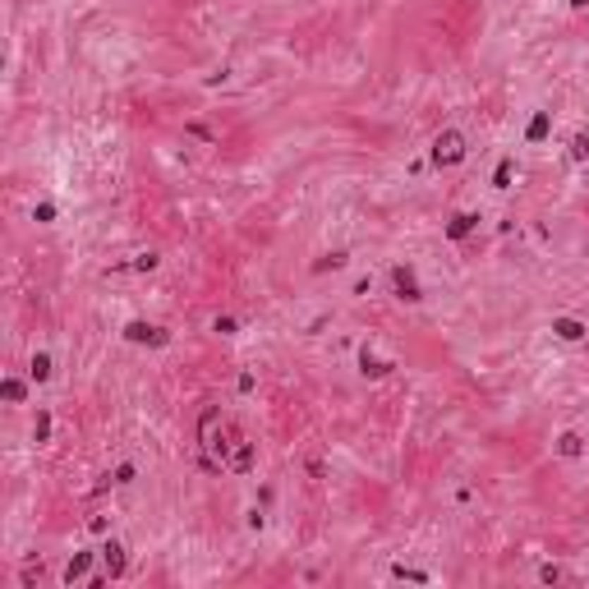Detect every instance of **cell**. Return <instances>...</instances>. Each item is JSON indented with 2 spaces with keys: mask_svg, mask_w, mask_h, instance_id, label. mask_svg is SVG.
I'll list each match as a JSON object with an SVG mask.
<instances>
[{
  "mask_svg": "<svg viewBox=\"0 0 589 589\" xmlns=\"http://www.w3.org/2000/svg\"><path fill=\"white\" fill-rule=\"evenodd\" d=\"M235 433H240V428H235V424H226L217 406H207V410H203V419H198V447H203V470H212V474H217V470H226V456H231Z\"/></svg>",
  "mask_w": 589,
  "mask_h": 589,
  "instance_id": "1",
  "label": "cell"
},
{
  "mask_svg": "<svg viewBox=\"0 0 589 589\" xmlns=\"http://www.w3.org/2000/svg\"><path fill=\"white\" fill-rule=\"evenodd\" d=\"M465 152H470V143H465L461 129H442V134L433 138V166H442V171L461 166V162H465Z\"/></svg>",
  "mask_w": 589,
  "mask_h": 589,
  "instance_id": "2",
  "label": "cell"
},
{
  "mask_svg": "<svg viewBox=\"0 0 589 589\" xmlns=\"http://www.w3.org/2000/svg\"><path fill=\"white\" fill-rule=\"evenodd\" d=\"M125 341H134V346H152V350H162V346H171V332L166 327H157V322H129L125 327Z\"/></svg>",
  "mask_w": 589,
  "mask_h": 589,
  "instance_id": "3",
  "label": "cell"
},
{
  "mask_svg": "<svg viewBox=\"0 0 589 589\" xmlns=\"http://www.w3.org/2000/svg\"><path fill=\"white\" fill-rule=\"evenodd\" d=\"M253 461H258L253 442H249L244 433H235V442H231V456H226V470H231V474H253Z\"/></svg>",
  "mask_w": 589,
  "mask_h": 589,
  "instance_id": "4",
  "label": "cell"
},
{
  "mask_svg": "<svg viewBox=\"0 0 589 589\" xmlns=\"http://www.w3.org/2000/svg\"><path fill=\"white\" fill-rule=\"evenodd\" d=\"M391 290H396V300H406V304H419L424 300V290H419V277H415V267H391Z\"/></svg>",
  "mask_w": 589,
  "mask_h": 589,
  "instance_id": "5",
  "label": "cell"
},
{
  "mask_svg": "<svg viewBox=\"0 0 589 589\" xmlns=\"http://www.w3.org/2000/svg\"><path fill=\"white\" fill-rule=\"evenodd\" d=\"M97 552H102V566H107V576H111V580H120V576L129 571V552H125V543L107 539V543H102Z\"/></svg>",
  "mask_w": 589,
  "mask_h": 589,
  "instance_id": "6",
  "label": "cell"
},
{
  "mask_svg": "<svg viewBox=\"0 0 589 589\" xmlns=\"http://www.w3.org/2000/svg\"><path fill=\"white\" fill-rule=\"evenodd\" d=\"M92 557H97L92 548H78L74 557L65 561V585H78V580H87V571H92Z\"/></svg>",
  "mask_w": 589,
  "mask_h": 589,
  "instance_id": "7",
  "label": "cell"
},
{
  "mask_svg": "<svg viewBox=\"0 0 589 589\" xmlns=\"http://www.w3.org/2000/svg\"><path fill=\"white\" fill-rule=\"evenodd\" d=\"M391 368H396V364H387V359H377L373 355V350H359V373H364V377H373V382H377V377H387V373H391Z\"/></svg>",
  "mask_w": 589,
  "mask_h": 589,
  "instance_id": "8",
  "label": "cell"
},
{
  "mask_svg": "<svg viewBox=\"0 0 589 589\" xmlns=\"http://www.w3.org/2000/svg\"><path fill=\"white\" fill-rule=\"evenodd\" d=\"M552 336H561V341H585L589 327H585L580 318H552Z\"/></svg>",
  "mask_w": 589,
  "mask_h": 589,
  "instance_id": "9",
  "label": "cell"
},
{
  "mask_svg": "<svg viewBox=\"0 0 589 589\" xmlns=\"http://www.w3.org/2000/svg\"><path fill=\"white\" fill-rule=\"evenodd\" d=\"M474 226H479V217H474V212H456L451 221H447V240H465Z\"/></svg>",
  "mask_w": 589,
  "mask_h": 589,
  "instance_id": "10",
  "label": "cell"
},
{
  "mask_svg": "<svg viewBox=\"0 0 589 589\" xmlns=\"http://www.w3.org/2000/svg\"><path fill=\"white\" fill-rule=\"evenodd\" d=\"M557 456H561V461H580V456H585V437H580V433H561L557 437Z\"/></svg>",
  "mask_w": 589,
  "mask_h": 589,
  "instance_id": "11",
  "label": "cell"
},
{
  "mask_svg": "<svg viewBox=\"0 0 589 589\" xmlns=\"http://www.w3.org/2000/svg\"><path fill=\"white\" fill-rule=\"evenodd\" d=\"M548 129H552V116H548V111H534L530 129H525V143H543V138H548Z\"/></svg>",
  "mask_w": 589,
  "mask_h": 589,
  "instance_id": "12",
  "label": "cell"
},
{
  "mask_svg": "<svg viewBox=\"0 0 589 589\" xmlns=\"http://www.w3.org/2000/svg\"><path fill=\"white\" fill-rule=\"evenodd\" d=\"M28 377H32V382H47V377H51V355H47V350H37V355H32Z\"/></svg>",
  "mask_w": 589,
  "mask_h": 589,
  "instance_id": "13",
  "label": "cell"
},
{
  "mask_svg": "<svg viewBox=\"0 0 589 589\" xmlns=\"http://www.w3.org/2000/svg\"><path fill=\"white\" fill-rule=\"evenodd\" d=\"M0 396L10 401V406H19V401H23V396H28V387H23V382H19V377H5V382H0Z\"/></svg>",
  "mask_w": 589,
  "mask_h": 589,
  "instance_id": "14",
  "label": "cell"
},
{
  "mask_svg": "<svg viewBox=\"0 0 589 589\" xmlns=\"http://www.w3.org/2000/svg\"><path fill=\"white\" fill-rule=\"evenodd\" d=\"M511 157H502V162H497V171H493V189H511Z\"/></svg>",
  "mask_w": 589,
  "mask_h": 589,
  "instance_id": "15",
  "label": "cell"
},
{
  "mask_svg": "<svg viewBox=\"0 0 589 589\" xmlns=\"http://www.w3.org/2000/svg\"><path fill=\"white\" fill-rule=\"evenodd\" d=\"M391 580H415V585H428V571H415V566H391Z\"/></svg>",
  "mask_w": 589,
  "mask_h": 589,
  "instance_id": "16",
  "label": "cell"
},
{
  "mask_svg": "<svg viewBox=\"0 0 589 589\" xmlns=\"http://www.w3.org/2000/svg\"><path fill=\"white\" fill-rule=\"evenodd\" d=\"M571 157H576V162H589V134H576V138H571Z\"/></svg>",
  "mask_w": 589,
  "mask_h": 589,
  "instance_id": "17",
  "label": "cell"
},
{
  "mask_svg": "<svg viewBox=\"0 0 589 589\" xmlns=\"http://www.w3.org/2000/svg\"><path fill=\"white\" fill-rule=\"evenodd\" d=\"M327 267H346V253H327V258L313 262V272H327Z\"/></svg>",
  "mask_w": 589,
  "mask_h": 589,
  "instance_id": "18",
  "label": "cell"
},
{
  "mask_svg": "<svg viewBox=\"0 0 589 589\" xmlns=\"http://www.w3.org/2000/svg\"><path fill=\"white\" fill-rule=\"evenodd\" d=\"M47 433H51V415L42 410V415H37V424H32V437H37V442H47Z\"/></svg>",
  "mask_w": 589,
  "mask_h": 589,
  "instance_id": "19",
  "label": "cell"
},
{
  "mask_svg": "<svg viewBox=\"0 0 589 589\" xmlns=\"http://www.w3.org/2000/svg\"><path fill=\"white\" fill-rule=\"evenodd\" d=\"M539 580H543V585H561V566H552V561H548V566H539Z\"/></svg>",
  "mask_w": 589,
  "mask_h": 589,
  "instance_id": "20",
  "label": "cell"
},
{
  "mask_svg": "<svg viewBox=\"0 0 589 589\" xmlns=\"http://www.w3.org/2000/svg\"><path fill=\"white\" fill-rule=\"evenodd\" d=\"M129 267H134V272H152V267H157V253H138Z\"/></svg>",
  "mask_w": 589,
  "mask_h": 589,
  "instance_id": "21",
  "label": "cell"
},
{
  "mask_svg": "<svg viewBox=\"0 0 589 589\" xmlns=\"http://www.w3.org/2000/svg\"><path fill=\"white\" fill-rule=\"evenodd\" d=\"M111 483H134V465H116V474H111Z\"/></svg>",
  "mask_w": 589,
  "mask_h": 589,
  "instance_id": "22",
  "label": "cell"
},
{
  "mask_svg": "<svg viewBox=\"0 0 589 589\" xmlns=\"http://www.w3.org/2000/svg\"><path fill=\"white\" fill-rule=\"evenodd\" d=\"M212 332H221V336H235V332H240V322H235V318H217V322H212Z\"/></svg>",
  "mask_w": 589,
  "mask_h": 589,
  "instance_id": "23",
  "label": "cell"
},
{
  "mask_svg": "<svg viewBox=\"0 0 589 589\" xmlns=\"http://www.w3.org/2000/svg\"><path fill=\"white\" fill-rule=\"evenodd\" d=\"M32 217H37V221H56V203H37Z\"/></svg>",
  "mask_w": 589,
  "mask_h": 589,
  "instance_id": "24",
  "label": "cell"
},
{
  "mask_svg": "<svg viewBox=\"0 0 589 589\" xmlns=\"http://www.w3.org/2000/svg\"><path fill=\"white\" fill-rule=\"evenodd\" d=\"M235 387H240L244 396H249V391H253V387H258V382H253V373H240V382H235Z\"/></svg>",
  "mask_w": 589,
  "mask_h": 589,
  "instance_id": "25",
  "label": "cell"
}]
</instances>
